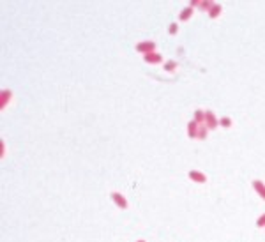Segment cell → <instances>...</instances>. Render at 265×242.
Listing matches in <instances>:
<instances>
[{
    "instance_id": "2",
    "label": "cell",
    "mask_w": 265,
    "mask_h": 242,
    "mask_svg": "<svg viewBox=\"0 0 265 242\" xmlns=\"http://www.w3.org/2000/svg\"><path fill=\"white\" fill-rule=\"evenodd\" d=\"M205 126H207L209 129H216V127L219 126V120L216 119V115H214L212 110H205Z\"/></svg>"
},
{
    "instance_id": "1",
    "label": "cell",
    "mask_w": 265,
    "mask_h": 242,
    "mask_svg": "<svg viewBox=\"0 0 265 242\" xmlns=\"http://www.w3.org/2000/svg\"><path fill=\"white\" fill-rule=\"evenodd\" d=\"M136 51H140V53H143V55L154 53V51H156V42H152V41H143V42H138V44H136Z\"/></svg>"
},
{
    "instance_id": "13",
    "label": "cell",
    "mask_w": 265,
    "mask_h": 242,
    "mask_svg": "<svg viewBox=\"0 0 265 242\" xmlns=\"http://www.w3.org/2000/svg\"><path fill=\"white\" fill-rule=\"evenodd\" d=\"M232 124H233V122H232L230 117H223V119H219V126H223V127H226V129L232 127Z\"/></svg>"
},
{
    "instance_id": "17",
    "label": "cell",
    "mask_w": 265,
    "mask_h": 242,
    "mask_svg": "<svg viewBox=\"0 0 265 242\" xmlns=\"http://www.w3.org/2000/svg\"><path fill=\"white\" fill-rule=\"evenodd\" d=\"M256 226H260V228H262V226H265V214H262V216L256 219Z\"/></svg>"
},
{
    "instance_id": "6",
    "label": "cell",
    "mask_w": 265,
    "mask_h": 242,
    "mask_svg": "<svg viewBox=\"0 0 265 242\" xmlns=\"http://www.w3.org/2000/svg\"><path fill=\"white\" fill-rule=\"evenodd\" d=\"M143 60L149 62V64H159V62L163 60V57L154 51V53H149V55H143Z\"/></svg>"
},
{
    "instance_id": "16",
    "label": "cell",
    "mask_w": 265,
    "mask_h": 242,
    "mask_svg": "<svg viewBox=\"0 0 265 242\" xmlns=\"http://www.w3.org/2000/svg\"><path fill=\"white\" fill-rule=\"evenodd\" d=\"M168 32H170V35H175V34L179 32V25H177V23H172L170 29H168Z\"/></svg>"
},
{
    "instance_id": "9",
    "label": "cell",
    "mask_w": 265,
    "mask_h": 242,
    "mask_svg": "<svg viewBox=\"0 0 265 242\" xmlns=\"http://www.w3.org/2000/svg\"><path fill=\"white\" fill-rule=\"evenodd\" d=\"M193 12H194V9L191 7V5H187L186 9H182V12H180V16H179V18H180V21H187L191 16H193Z\"/></svg>"
},
{
    "instance_id": "4",
    "label": "cell",
    "mask_w": 265,
    "mask_h": 242,
    "mask_svg": "<svg viewBox=\"0 0 265 242\" xmlns=\"http://www.w3.org/2000/svg\"><path fill=\"white\" fill-rule=\"evenodd\" d=\"M189 179L194 182H198V184H203V182H207V175L202 172H198V170H189Z\"/></svg>"
},
{
    "instance_id": "3",
    "label": "cell",
    "mask_w": 265,
    "mask_h": 242,
    "mask_svg": "<svg viewBox=\"0 0 265 242\" xmlns=\"http://www.w3.org/2000/svg\"><path fill=\"white\" fill-rule=\"evenodd\" d=\"M110 196H112V200L115 202V205H117V207H120V209H127V200L124 198V194H120V193H117V191H113Z\"/></svg>"
},
{
    "instance_id": "5",
    "label": "cell",
    "mask_w": 265,
    "mask_h": 242,
    "mask_svg": "<svg viewBox=\"0 0 265 242\" xmlns=\"http://www.w3.org/2000/svg\"><path fill=\"white\" fill-rule=\"evenodd\" d=\"M198 129H200V124H198L196 120H191L189 124H187V136L198 140Z\"/></svg>"
},
{
    "instance_id": "8",
    "label": "cell",
    "mask_w": 265,
    "mask_h": 242,
    "mask_svg": "<svg viewBox=\"0 0 265 242\" xmlns=\"http://www.w3.org/2000/svg\"><path fill=\"white\" fill-rule=\"evenodd\" d=\"M253 187H255V191L265 200V184L263 182L262 180H253Z\"/></svg>"
},
{
    "instance_id": "12",
    "label": "cell",
    "mask_w": 265,
    "mask_h": 242,
    "mask_svg": "<svg viewBox=\"0 0 265 242\" xmlns=\"http://www.w3.org/2000/svg\"><path fill=\"white\" fill-rule=\"evenodd\" d=\"M207 134H209V127H207L205 124H202V126H200V129H198V140H205V138H207Z\"/></svg>"
},
{
    "instance_id": "11",
    "label": "cell",
    "mask_w": 265,
    "mask_h": 242,
    "mask_svg": "<svg viewBox=\"0 0 265 242\" xmlns=\"http://www.w3.org/2000/svg\"><path fill=\"white\" fill-rule=\"evenodd\" d=\"M193 120H196L200 126L205 124V110H196V111H194V119H193Z\"/></svg>"
},
{
    "instance_id": "15",
    "label": "cell",
    "mask_w": 265,
    "mask_h": 242,
    "mask_svg": "<svg viewBox=\"0 0 265 242\" xmlns=\"http://www.w3.org/2000/svg\"><path fill=\"white\" fill-rule=\"evenodd\" d=\"M212 5H214V2H210V0H202V4H200V7L205 9V11H210Z\"/></svg>"
},
{
    "instance_id": "10",
    "label": "cell",
    "mask_w": 265,
    "mask_h": 242,
    "mask_svg": "<svg viewBox=\"0 0 265 242\" xmlns=\"http://www.w3.org/2000/svg\"><path fill=\"white\" fill-rule=\"evenodd\" d=\"M221 11H223V7H221L219 4H214V5H212V9L209 11V16H210L212 20H216V18L221 14Z\"/></svg>"
},
{
    "instance_id": "14",
    "label": "cell",
    "mask_w": 265,
    "mask_h": 242,
    "mask_svg": "<svg viewBox=\"0 0 265 242\" xmlns=\"http://www.w3.org/2000/svg\"><path fill=\"white\" fill-rule=\"evenodd\" d=\"M175 67H177V62L175 60H168L164 64V71H168V72H173Z\"/></svg>"
},
{
    "instance_id": "7",
    "label": "cell",
    "mask_w": 265,
    "mask_h": 242,
    "mask_svg": "<svg viewBox=\"0 0 265 242\" xmlns=\"http://www.w3.org/2000/svg\"><path fill=\"white\" fill-rule=\"evenodd\" d=\"M11 96H12V92H11V90H2V92H0V108H2V110H4L5 104L11 101Z\"/></svg>"
},
{
    "instance_id": "18",
    "label": "cell",
    "mask_w": 265,
    "mask_h": 242,
    "mask_svg": "<svg viewBox=\"0 0 265 242\" xmlns=\"http://www.w3.org/2000/svg\"><path fill=\"white\" fill-rule=\"evenodd\" d=\"M138 242H145V240H138Z\"/></svg>"
}]
</instances>
